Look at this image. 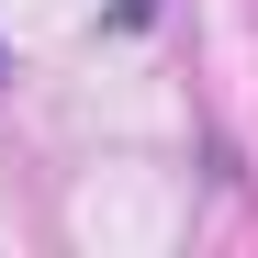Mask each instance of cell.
<instances>
[{
  "label": "cell",
  "instance_id": "cell-2",
  "mask_svg": "<svg viewBox=\"0 0 258 258\" xmlns=\"http://www.w3.org/2000/svg\"><path fill=\"white\" fill-rule=\"evenodd\" d=\"M0 79H12V56H0Z\"/></svg>",
  "mask_w": 258,
  "mask_h": 258
},
{
  "label": "cell",
  "instance_id": "cell-1",
  "mask_svg": "<svg viewBox=\"0 0 258 258\" xmlns=\"http://www.w3.org/2000/svg\"><path fill=\"white\" fill-rule=\"evenodd\" d=\"M157 23V0H112V34H146Z\"/></svg>",
  "mask_w": 258,
  "mask_h": 258
}]
</instances>
